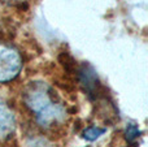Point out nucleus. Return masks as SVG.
I'll use <instances>...</instances> for the list:
<instances>
[{
	"label": "nucleus",
	"instance_id": "f257e3e1",
	"mask_svg": "<svg viewBox=\"0 0 148 147\" xmlns=\"http://www.w3.org/2000/svg\"><path fill=\"white\" fill-rule=\"evenodd\" d=\"M22 102L42 129L56 130L66 122V107L48 83L42 81L27 83L22 91Z\"/></svg>",
	"mask_w": 148,
	"mask_h": 147
},
{
	"label": "nucleus",
	"instance_id": "f03ea898",
	"mask_svg": "<svg viewBox=\"0 0 148 147\" xmlns=\"http://www.w3.org/2000/svg\"><path fill=\"white\" fill-rule=\"evenodd\" d=\"M22 56L16 47L0 42V83L16 80L22 69Z\"/></svg>",
	"mask_w": 148,
	"mask_h": 147
},
{
	"label": "nucleus",
	"instance_id": "7ed1b4c3",
	"mask_svg": "<svg viewBox=\"0 0 148 147\" xmlns=\"http://www.w3.org/2000/svg\"><path fill=\"white\" fill-rule=\"evenodd\" d=\"M77 77H78L79 85L86 93V95L90 98V100L97 102L105 95V89L101 85L99 77L94 68L87 63H83L81 67L77 69Z\"/></svg>",
	"mask_w": 148,
	"mask_h": 147
},
{
	"label": "nucleus",
	"instance_id": "20e7f679",
	"mask_svg": "<svg viewBox=\"0 0 148 147\" xmlns=\"http://www.w3.org/2000/svg\"><path fill=\"white\" fill-rule=\"evenodd\" d=\"M16 128V115L12 107L0 102V139H7Z\"/></svg>",
	"mask_w": 148,
	"mask_h": 147
},
{
	"label": "nucleus",
	"instance_id": "39448f33",
	"mask_svg": "<svg viewBox=\"0 0 148 147\" xmlns=\"http://www.w3.org/2000/svg\"><path fill=\"white\" fill-rule=\"evenodd\" d=\"M104 133H105L104 128L96 126V125H91V126L86 128V129L82 132V138L91 142V141H95V139H97V138H100Z\"/></svg>",
	"mask_w": 148,
	"mask_h": 147
},
{
	"label": "nucleus",
	"instance_id": "423d86ee",
	"mask_svg": "<svg viewBox=\"0 0 148 147\" xmlns=\"http://www.w3.org/2000/svg\"><path fill=\"white\" fill-rule=\"evenodd\" d=\"M140 137V130H139V126L134 122H130V124L126 126L125 129V138H126V142L129 145H135L138 138Z\"/></svg>",
	"mask_w": 148,
	"mask_h": 147
},
{
	"label": "nucleus",
	"instance_id": "0eeeda50",
	"mask_svg": "<svg viewBox=\"0 0 148 147\" xmlns=\"http://www.w3.org/2000/svg\"><path fill=\"white\" fill-rule=\"evenodd\" d=\"M4 3H8V4L12 5H22L23 3H26L27 0H3Z\"/></svg>",
	"mask_w": 148,
	"mask_h": 147
}]
</instances>
